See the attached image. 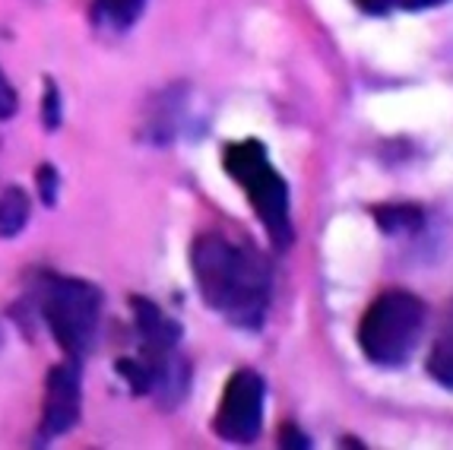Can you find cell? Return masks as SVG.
<instances>
[{
  "label": "cell",
  "instance_id": "9a60e30c",
  "mask_svg": "<svg viewBox=\"0 0 453 450\" xmlns=\"http://www.w3.org/2000/svg\"><path fill=\"white\" fill-rule=\"evenodd\" d=\"M16 105H19V98H16V89L10 86V80L0 74V120H7L16 114Z\"/></svg>",
  "mask_w": 453,
  "mask_h": 450
},
{
  "label": "cell",
  "instance_id": "7a4b0ae2",
  "mask_svg": "<svg viewBox=\"0 0 453 450\" xmlns=\"http://www.w3.org/2000/svg\"><path fill=\"white\" fill-rule=\"evenodd\" d=\"M425 301L403 289L380 292L371 301L358 327V345L374 365L400 368L416 353L425 330Z\"/></svg>",
  "mask_w": 453,
  "mask_h": 450
},
{
  "label": "cell",
  "instance_id": "9c48e42d",
  "mask_svg": "<svg viewBox=\"0 0 453 450\" xmlns=\"http://www.w3.org/2000/svg\"><path fill=\"white\" fill-rule=\"evenodd\" d=\"M29 194L23 188L10 184L4 194H0V238H16L23 232L26 222H29Z\"/></svg>",
  "mask_w": 453,
  "mask_h": 450
},
{
  "label": "cell",
  "instance_id": "277c9868",
  "mask_svg": "<svg viewBox=\"0 0 453 450\" xmlns=\"http://www.w3.org/2000/svg\"><path fill=\"white\" fill-rule=\"evenodd\" d=\"M102 314V292L86 279L54 276L42 292V317L58 345L70 359H83L92 349Z\"/></svg>",
  "mask_w": 453,
  "mask_h": 450
},
{
  "label": "cell",
  "instance_id": "5b68a950",
  "mask_svg": "<svg viewBox=\"0 0 453 450\" xmlns=\"http://www.w3.org/2000/svg\"><path fill=\"white\" fill-rule=\"evenodd\" d=\"M264 377L250 368H242L228 377L216 409V435L228 444H250L264 425Z\"/></svg>",
  "mask_w": 453,
  "mask_h": 450
},
{
  "label": "cell",
  "instance_id": "ba28073f",
  "mask_svg": "<svg viewBox=\"0 0 453 450\" xmlns=\"http://www.w3.org/2000/svg\"><path fill=\"white\" fill-rule=\"evenodd\" d=\"M428 375L434 377L441 387L453 391V308L447 311L438 337H434V345H431V353H428Z\"/></svg>",
  "mask_w": 453,
  "mask_h": 450
},
{
  "label": "cell",
  "instance_id": "3957f363",
  "mask_svg": "<svg viewBox=\"0 0 453 450\" xmlns=\"http://www.w3.org/2000/svg\"><path fill=\"white\" fill-rule=\"evenodd\" d=\"M226 172L238 181L248 197L250 210L257 213L273 244L286 248L292 241V216H288V188L282 175L273 168L266 146L257 140H242L226 146Z\"/></svg>",
  "mask_w": 453,
  "mask_h": 450
},
{
  "label": "cell",
  "instance_id": "8992f818",
  "mask_svg": "<svg viewBox=\"0 0 453 450\" xmlns=\"http://www.w3.org/2000/svg\"><path fill=\"white\" fill-rule=\"evenodd\" d=\"M76 422H80V371H76V359H73V361H61V365H54L48 371L38 438L42 441L61 438L67 435Z\"/></svg>",
  "mask_w": 453,
  "mask_h": 450
},
{
  "label": "cell",
  "instance_id": "8fae6325",
  "mask_svg": "<svg viewBox=\"0 0 453 450\" xmlns=\"http://www.w3.org/2000/svg\"><path fill=\"white\" fill-rule=\"evenodd\" d=\"M98 10H102V16H105L108 23L118 26V29H124V26H130L140 16V10H143L146 0H96Z\"/></svg>",
  "mask_w": 453,
  "mask_h": 450
},
{
  "label": "cell",
  "instance_id": "52a82bcc",
  "mask_svg": "<svg viewBox=\"0 0 453 450\" xmlns=\"http://www.w3.org/2000/svg\"><path fill=\"white\" fill-rule=\"evenodd\" d=\"M134 305V321L136 333H140V345L146 349H178V339H181V327L172 321L162 308H156L152 301L146 299H130Z\"/></svg>",
  "mask_w": 453,
  "mask_h": 450
},
{
  "label": "cell",
  "instance_id": "30bf717a",
  "mask_svg": "<svg viewBox=\"0 0 453 450\" xmlns=\"http://www.w3.org/2000/svg\"><path fill=\"white\" fill-rule=\"evenodd\" d=\"M378 222L384 232L396 235V232H416L422 225V213L416 206H387V210H378Z\"/></svg>",
  "mask_w": 453,
  "mask_h": 450
},
{
  "label": "cell",
  "instance_id": "5bb4252c",
  "mask_svg": "<svg viewBox=\"0 0 453 450\" xmlns=\"http://www.w3.org/2000/svg\"><path fill=\"white\" fill-rule=\"evenodd\" d=\"M35 181H38V190H42V200H45V206H54V200H58V172H54V166L38 168Z\"/></svg>",
  "mask_w": 453,
  "mask_h": 450
},
{
  "label": "cell",
  "instance_id": "2e32d148",
  "mask_svg": "<svg viewBox=\"0 0 453 450\" xmlns=\"http://www.w3.org/2000/svg\"><path fill=\"white\" fill-rule=\"evenodd\" d=\"M0 345H4V330H0Z\"/></svg>",
  "mask_w": 453,
  "mask_h": 450
},
{
  "label": "cell",
  "instance_id": "7c38bea8",
  "mask_svg": "<svg viewBox=\"0 0 453 450\" xmlns=\"http://www.w3.org/2000/svg\"><path fill=\"white\" fill-rule=\"evenodd\" d=\"M365 13H390V10H428V7H441L447 0H356Z\"/></svg>",
  "mask_w": 453,
  "mask_h": 450
},
{
  "label": "cell",
  "instance_id": "4fadbf2b",
  "mask_svg": "<svg viewBox=\"0 0 453 450\" xmlns=\"http://www.w3.org/2000/svg\"><path fill=\"white\" fill-rule=\"evenodd\" d=\"M42 120H45V130L61 128V92L58 86L48 80L45 83V102H42Z\"/></svg>",
  "mask_w": 453,
  "mask_h": 450
},
{
  "label": "cell",
  "instance_id": "6da1fadb",
  "mask_svg": "<svg viewBox=\"0 0 453 450\" xmlns=\"http://www.w3.org/2000/svg\"><path fill=\"white\" fill-rule=\"evenodd\" d=\"M200 299L226 321L244 330H257L270 305V267L257 251L222 235H200L190 248Z\"/></svg>",
  "mask_w": 453,
  "mask_h": 450
}]
</instances>
